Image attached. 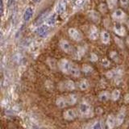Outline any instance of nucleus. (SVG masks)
<instances>
[{
  "instance_id": "18",
  "label": "nucleus",
  "mask_w": 129,
  "mask_h": 129,
  "mask_svg": "<svg viewBox=\"0 0 129 129\" xmlns=\"http://www.w3.org/2000/svg\"><path fill=\"white\" fill-rule=\"evenodd\" d=\"M110 34L108 33V31H103L101 32V40H102V42L105 44H109L110 42Z\"/></svg>"
},
{
  "instance_id": "24",
  "label": "nucleus",
  "mask_w": 129,
  "mask_h": 129,
  "mask_svg": "<svg viewBox=\"0 0 129 129\" xmlns=\"http://www.w3.org/2000/svg\"><path fill=\"white\" fill-rule=\"evenodd\" d=\"M56 15L54 14L51 15L49 18L47 19V24L48 26H52L54 25L55 23H56Z\"/></svg>"
},
{
  "instance_id": "38",
  "label": "nucleus",
  "mask_w": 129,
  "mask_h": 129,
  "mask_svg": "<svg viewBox=\"0 0 129 129\" xmlns=\"http://www.w3.org/2000/svg\"><path fill=\"white\" fill-rule=\"evenodd\" d=\"M125 99H126L127 101H129V94H127L126 96H125Z\"/></svg>"
},
{
  "instance_id": "40",
  "label": "nucleus",
  "mask_w": 129,
  "mask_h": 129,
  "mask_svg": "<svg viewBox=\"0 0 129 129\" xmlns=\"http://www.w3.org/2000/svg\"><path fill=\"white\" fill-rule=\"evenodd\" d=\"M32 129H40V128L37 127H32Z\"/></svg>"
},
{
  "instance_id": "39",
  "label": "nucleus",
  "mask_w": 129,
  "mask_h": 129,
  "mask_svg": "<svg viewBox=\"0 0 129 129\" xmlns=\"http://www.w3.org/2000/svg\"><path fill=\"white\" fill-rule=\"evenodd\" d=\"M32 1H34L35 3H39V2L41 1V0H32Z\"/></svg>"
},
{
  "instance_id": "12",
  "label": "nucleus",
  "mask_w": 129,
  "mask_h": 129,
  "mask_svg": "<svg viewBox=\"0 0 129 129\" xmlns=\"http://www.w3.org/2000/svg\"><path fill=\"white\" fill-rule=\"evenodd\" d=\"M88 15L90 19L94 23H99L100 21V15L97 11H91L88 12Z\"/></svg>"
},
{
  "instance_id": "34",
  "label": "nucleus",
  "mask_w": 129,
  "mask_h": 129,
  "mask_svg": "<svg viewBox=\"0 0 129 129\" xmlns=\"http://www.w3.org/2000/svg\"><path fill=\"white\" fill-rule=\"evenodd\" d=\"M102 64L104 67H108L109 66H110V61H109L107 59H103L102 60Z\"/></svg>"
},
{
  "instance_id": "5",
  "label": "nucleus",
  "mask_w": 129,
  "mask_h": 129,
  "mask_svg": "<svg viewBox=\"0 0 129 129\" xmlns=\"http://www.w3.org/2000/svg\"><path fill=\"white\" fill-rule=\"evenodd\" d=\"M59 44H60V48H61L64 52H66V53H71V52H73V47L71 46L70 42L67 41V40H61L59 42Z\"/></svg>"
},
{
  "instance_id": "41",
  "label": "nucleus",
  "mask_w": 129,
  "mask_h": 129,
  "mask_svg": "<svg viewBox=\"0 0 129 129\" xmlns=\"http://www.w3.org/2000/svg\"><path fill=\"white\" fill-rule=\"evenodd\" d=\"M127 27H129V20H128V21H127Z\"/></svg>"
},
{
  "instance_id": "4",
  "label": "nucleus",
  "mask_w": 129,
  "mask_h": 129,
  "mask_svg": "<svg viewBox=\"0 0 129 129\" xmlns=\"http://www.w3.org/2000/svg\"><path fill=\"white\" fill-rule=\"evenodd\" d=\"M77 115H78V113H77L74 109H69V110L66 111L63 113L64 119L69 121L75 119L77 118Z\"/></svg>"
},
{
  "instance_id": "42",
  "label": "nucleus",
  "mask_w": 129,
  "mask_h": 129,
  "mask_svg": "<svg viewBox=\"0 0 129 129\" xmlns=\"http://www.w3.org/2000/svg\"><path fill=\"white\" fill-rule=\"evenodd\" d=\"M127 43H128V44H129V37H128V38H127Z\"/></svg>"
},
{
  "instance_id": "15",
  "label": "nucleus",
  "mask_w": 129,
  "mask_h": 129,
  "mask_svg": "<svg viewBox=\"0 0 129 129\" xmlns=\"http://www.w3.org/2000/svg\"><path fill=\"white\" fill-rule=\"evenodd\" d=\"M70 74L74 77H79L81 75V71L80 69L77 64L72 63L71 64V69H70Z\"/></svg>"
},
{
  "instance_id": "36",
  "label": "nucleus",
  "mask_w": 129,
  "mask_h": 129,
  "mask_svg": "<svg viewBox=\"0 0 129 129\" xmlns=\"http://www.w3.org/2000/svg\"><path fill=\"white\" fill-rule=\"evenodd\" d=\"M15 0H7V6L8 7H11L12 5H14Z\"/></svg>"
},
{
  "instance_id": "14",
  "label": "nucleus",
  "mask_w": 129,
  "mask_h": 129,
  "mask_svg": "<svg viewBox=\"0 0 129 129\" xmlns=\"http://www.w3.org/2000/svg\"><path fill=\"white\" fill-rule=\"evenodd\" d=\"M32 15H33V10H32V8L27 7L23 13V20L26 22L29 21L32 17Z\"/></svg>"
},
{
  "instance_id": "22",
  "label": "nucleus",
  "mask_w": 129,
  "mask_h": 129,
  "mask_svg": "<svg viewBox=\"0 0 129 129\" xmlns=\"http://www.w3.org/2000/svg\"><path fill=\"white\" fill-rule=\"evenodd\" d=\"M120 94H120L119 90H117V89H115V90H114L111 93V99L113 101H117V100H119V99L120 98Z\"/></svg>"
},
{
  "instance_id": "25",
  "label": "nucleus",
  "mask_w": 129,
  "mask_h": 129,
  "mask_svg": "<svg viewBox=\"0 0 129 129\" xmlns=\"http://www.w3.org/2000/svg\"><path fill=\"white\" fill-rule=\"evenodd\" d=\"M82 72L84 73V74H91V73L93 72V68L90 66H88V64H84V66H82Z\"/></svg>"
},
{
  "instance_id": "13",
  "label": "nucleus",
  "mask_w": 129,
  "mask_h": 129,
  "mask_svg": "<svg viewBox=\"0 0 129 129\" xmlns=\"http://www.w3.org/2000/svg\"><path fill=\"white\" fill-rule=\"evenodd\" d=\"M89 37L90 40H95L99 37V30L96 27H91L90 31H89Z\"/></svg>"
},
{
  "instance_id": "21",
  "label": "nucleus",
  "mask_w": 129,
  "mask_h": 129,
  "mask_svg": "<svg viewBox=\"0 0 129 129\" xmlns=\"http://www.w3.org/2000/svg\"><path fill=\"white\" fill-rule=\"evenodd\" d=\"M64 87H66V89H67L68 90H75L76 86H75V83L74 81L68 80L64 82Z\"/></svg>"
},
{
  "instance_id": "20",
  "label": "nucleus",
  "mask_w": 129,
  "mask_h": 129,
  "mask_svg": "<svg viewBox=\"0 0 129 129\" xmlns=\"http://www.w3.org/2000/svg\"><path fill=\"white\" fill-rule=\"evenodd\" d=\"M66 100H67V103L69 105H74L77 103V101H78V97H77L76 94H72L67 97Z\"/></svg>"
},
{
  "instance_id": "28",
  "label": "nucleus",
  "mask_w": 129,
  "mask_h": 129,
  "mask_svg": "<svg viewBox=\"0 0 129 129\" xmlns=\"http://www.w3.org/2000/svg\"><path fill=\"white\" fill-rule=\"evenodd\" d=\"M84 53H85V48H79L78 49V52H77V57L78 58V60H80V58L84 55Z\"/></svg>"
},
{
  "instance_id": "1",
  "label": "nucleus",
  "mask_w": 129,
  "mask_h": 129,
  "mask_svg": "<svg viewBox=\"0 0 129 129\" xmlns=\"http://www.w3.org/2000/svg\"><path fill=\"white\" fill-rule=\"evenodd\" d=\"M79 112L80 114L86 116V117H90L93 115V111H92V107H90V105L87 103L86 102H83L80 104L79 106Z\"/></svg>"
},
{
  "instance_id": "26",
  "label": "nucleus",
  "mask_w": 129,
  "mask_h": 129,
  "mask_svg": "<svg viewBox=\"0 0 129 129\" xmlns=\"http://www.w3.org/2000/svg\"><path fill=\"white\" fill-rule=\"evenodd\" d=\"M117 2H118V0H107L108 7L110 8V9H113V8L116 7Z\"/></svg>"
},
{
  "instance_id": "27",
  "label": "nucleus",
  "mask_w": 129,
  "mask_h": 129,
  "mask_svg": "<svg viewBox=\"0 0 129 129\" xmlns=\"http://www.w3.org/2000/svg\"><path fill=\"white\" fill-rule=\"evenodd\" d=\"M110 56L114 61H118L119 60V56H118V54H117V52L115 51H112L110 52Z\"/></svg>"
},
{
  "instance_id": "17",
  "label": "nucleus",
  "mask_w": 129,
  "mask_h": 129,
  "mask_svg": "<svg viewBox=\"0 0 129 129\" xmlns=\"http://www.w3.org/2000/svg\"><path fill=\"white\" fill-rule=\"evenodd\" d=\"M111 94L108 91H103L99 94V99L100 101H102V102H107V100L111 99Z\"/></svg>"
},
{
  "instance_id": "7",
  "label": "nucleus",
  "mask_w": 129,
  "mask_h": 129,
  "mask_svg": "<svg viewBox=\"0 0 129 129\" xmlns=\"http://www.w3.org/2000/svg\"><path fill=\"white\" fill-rule=\"evenodd\" d=\"M48 14H49V10H45L41 14H40L37 18L36 19V25H40V23H42L44 20H46L47 17L48 16Z\"/></svg>"
},
{
  "instance_id": "23",
  "label": "nucleus",
  "mask_w": 129,
  "mask_h": 129,
  "mask_svg": "<svg viewBox=\"0 0 129 129\" xmlns=\"http://www.w3.org/2000/svg\"><path fill=\"white\" fill-rule=\"evenodd\" d=\"M89 86H90V84H89L88 81L86 79H83L79 82V87L82 90H87V89L89 88Z\"/></svg>"
},
{
  "instance_id": "11",
  "label": "nucleus",
  "mask_w": 129,
  "mask_h": 129,
  "mask_svg": "<svg viewBox=\"0 0 129 129\" xmlns=\"http://www.w3.org/2000/svg\"><path fill=\"white\" fill-rule=\"evenodd\" d=\"M124 119H125V111H124V109H122V110L119 112V114L117 115L116 118H115L116 126L119 127L120 125H122V123L124 121Z\"/></svg>"
},
{
  "instance_id": "29",
  "label": "nucleus",
  "mask_w": 129,
  "mask_h": 129,
  "mask_svg": "<svg viewBox=\"0 0 129 129\" xmlns=\"http://www.w3.org/2000/svg\"><path fill=\"white\" fill-rule=\"evenodd\" d=\"M99 9L102 13H106L107 11V6L105 3H101L99 6Z\"/></svg>"
},
{
  "instance_id": "10",
  "label": "nucleus",
  "mask_w": 129,
  "mask_h": 129,
  "mask_svg": "<svg viewBox=\"0 0 129 129\" xmlns=\"http://www.w3.org/2000/svg\"><path fill=\"white\" fill-rule=\"evenodd\" d=\"M106 123H107V126L109 129H113L115 126H116V120L115 116L113 115H108L107 121H106Z\"/></svg>"
},
{
  "instance_id": "9",
  "label": "nucleus",
  "mask_w": 129,
  "mask_h": 129,
  "mask_svg": "<svg viewBox=\"0 0 129 129\" xmlns=\"http://www.w3.org/2000/svg\"><path fill=\"white\" fill-rule=\"evenodd\" d=\"M49 32V27L47 26H41L37 30H36V33L40 37H44L48 35V33Z\"/></svg>"
},
{
  "instance_id": "8",
  "label": "nucleus",
  "mask_w": 129,
  "mask_h": 129,
  "mask_svg": "<svg viewBox=\"0 0 129 129\" xmlns=\"http://www.w3.org/2000/svg\"><path fill=\"white\" fill-rule=\"evenodd\" d=\"M125 17H126V15L121 9L115 10L112 14V18L115 20H123Z\"/></svg>"
},
{
  "instance_id": "19",
  "label": "nucleus",
  "mask_w": 129,
  "mask_h": 129,
  "mask_svg": "<svg viewBox=\"0 0 129 129\" xmlns=\"http://www.w3.org/2000/svg\"><path fill=\"white\" fill-rule=\"evenodd\" d=\"M56 104L59 108H64L68 103H67L66 99L63 98V97H60V98H58L56 100Z\"/></svg>"
},
{
  "instance_id": "3",
  "label": "nucleus",
  "mask_w": 129,
  "mask_h": 129,
  "mask_svg": "<svg viewBox=\"0 0 129 129\" xmlns=\"http://www.w3.org/2000/svg\"><path fill=\"white\" fill-rule=\"evenodd\" d=\"M68 33H69V35H70V37L74 40H75V41L79 42L82 40V33H81L79 31L75 29V28H73V27L70 28V29L68 30Z\"/></svg>"
},
{
  "instance_id": "31",
  "label": "nucleus",
  "mask_w": 129,
  "mask_h": 129,
  "mask_svg": "<svg viewBox=\"0 0 129 129\" xmlns=\"http://www.w3.org/2000/svg\"><path fill=\"white\" fill-rule=\"evenodd\" d=\"M116 74H117V73H115V70H111V71H108L106 74V76L107 78H114Z\"/></svg>"
},
{
  "instance_id": "2",
  "label": "nucleus",
  "mask_w": 129,
  "mask_h": 129,
  "mask_svg": "<svg viewBox=\"0 0 129 129\" xmlns=\"http://www.w3.org/2000/svg\"><path fill=\"white\" fill-rule=\"evenodd\" d=\"M72 62L66 59H61L58 62V67L60 70L61 71L63 74H70V69H71Z\"/></svg>"
},
{
  "instance_id": "33",
  "label": "nucleus",
  "mask_w": 129,
  "mask_h": 129,
  "mask_svg": "<svg viewBox=\"0 0 129 129\" xmlns=\"http://www.w3.org/2000/svg\"><path fill=\"white\" fill-rule=\"evenodd\" d=\"M120 4L122 7L127 8L128 7V5H129V1L128 0H120Z\"/></svg>"
},
{
  "instance_id": "16",
  "label": "nucleus",
  "mask_w": 129,
  "mask_h": 129,
  "mask_svg": "<svg viewBox=\"0 0 129 129\" xmlns=\"http://www.w3.org/2000/svg\"><path fill=\"white\" fill-rule=\"evenodd\" d=\"M66 3L64 1H60L58 3L57 7H56V12H57V14L61 15L66 11Z\"/></svg>"
},
{
  "instance_id": "35",
  "label": "nucleus",
  "mask_w": 129,
  "mask_h": 129,
  "mask_svg": "<svg viewBox=\"0 0 129 129\" xmlns=\"http://www.w3.org/2000/svg\"><path fill=\"white\" fill-rule=\"evenodd\" d=\"M98 59H99V57H98V56H96L94 53H92L91 55H90V60L91 61H93V62H94V61H96V60H98Z\"/></svg>"
},
{
  "instance_id": "30",
  "label": "nucleus",
  "mask_w": 129,
  "mask_h": 129,
  "mask_svg": "<svg viewBox=\"0 0 129 129\" xmlns=\"http://www.w3.org/2000/svg\"><path fill=\"white\" fill-rule=\"evenodd\" d=\"M91 129H103L102 123H101L100 121H97V122H95L94 124H93Z\"/></svg>"
},
{
  "instance_id": "6",
  "label": "nucleus",
  "mask_w": 129,
  "mask_h": 129,
  "mask_svg": "<svg viewBox=\"0 0 129 129\" xmlns=\"http://www.w3.org/2000/svg\"><path fill=\"white\" fill-rule=\"evenodd\" d=\"M114 31L119 36H124L126 35V29L124 27L119 23H117L114 27Z\"/></svg>"
},
{
  "instance_id": "37",
  "label": "nucleus",
  "mask_w": 129,
  "mask_h": 129,
  "mask_svg": "<svg viewBox=\"0 0 129 129\" xmlns=\"http://www.w3.org/2000/svg\"><path fill=\"white\" fill-rule=\"evenodd\" d=\"M0 6H1V13L3 12V0H0Z\"/></svg>"
},
{
  "instance_id": "32",
  "label": "nucleus",
  "mask_w": 129,
  "mask_h": 129,
  "mask_svg": "<svg viewBox=\"0 0 129 129\" xmlns=\"http://www.w3.org/2000/svg\"><path fill=\"white\" fill-rule=\"evenodd\" d=\"M84 3H85V0H75L74 1V5L78 7H82Z\"/></svg>"
}]
</instances>
